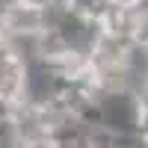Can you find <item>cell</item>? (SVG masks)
Instances as JSON below:
<instances>
[{
	"label": "cell",
	"mask_w": 148,
	"mask_h": 148,
	"mask_svg": "<svg viewBox=\"0 0 148 148\" xmlns=\"http://www.w3.org/2000/svg\"><path fill=\"white\" fill-rule=\"evenodd\" d=\"M56 9L45 12V9H36V6H24L18 0H3L0 3V30L12 42H33L36 36H42L53 24Z\"/></svg>",
	"instance_id": "1"
},
{
	"label": "cell",
	"mask_w": 148,
	"mask_h": 148,
	"mask_svg": "<svg viewBox=\"0 0 148 148\" xmlns=\"http://www.w3.org/2000/svg\"><path fill=\"white\" fill-rule=\"evenodd\" d=\"M59 9L68 18L80 21L83 27H101V21L110 9V0H59Z\"/></svg>",
	"instance_id": "2"
},
{
	"label": "cell",
	"mask_w": 148,
	"mask_h": 148,
	"mask_svg": "<svg viewBox=\"0 0 148 148\" xmlns=\"http://www.w3.org/2000/svg\"><path fill=\"white\" fill-rule=\"evenodd\" d=\"M18 3H24V6H36V9L51 12V9H56V6H59V0H18Z\"/></svg>",
	"instance_id": "3"
}]
</instances>
